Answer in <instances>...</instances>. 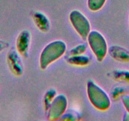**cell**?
Returning a JSON list of instances; mask_svg holds the SVG:
<instances>
[{
  "label": "cell",
  "mask_w": 129,
  "mask_h": 121,
  "mask_svg": "<svg viewBox=\"0 0 129 121\" xmlns=\"http://www.w3.org/2000/svg\"><path fill=\"white\" fill-rule=\"evenodd\" d=\"M66 44L61 40L52 42L43 49L40 57V66L44 70L50 64L63 55L66 50Z\"/></svg>",
  "instance_id": "obj_1"
},
{
  "label": "cell",
  "mask_w": 129,
  "mask_h": 121,
  "mask_svg": "<svg viewBox=\"0 0 129 121\" xmlns=\"http://www.w3.org/2000/svg\"><path fill=\"white\" fill-rule=\"evenodd\" d=\"M87 94L92 104L96 108L106 110L110 107V99L106 92L92 80L87 82Z\"/></svg>",
  "instance_id": "obj_2"
},
{
  "label": "cell",
  "mask_w": 129,
  "mask_h": 121,
  "mask_svg": "<svg viewBox=\"0 0 129 121\" xmlns=\"http://www.w3.org/2000/svg\"><path fill=\"white\" fill-rule=\"evenodd\" d=\"M88 41L92 50L99 61H102L107 53L108 47L106 40L99 32H90L88 35Z\"/></svg>",
  "instance_id": "obj_3"
},
{
  "label": "cell",
  "mask_w": 129,
  "mask_h": 121,
  "mask_svg": "<svg viewBox=\"0 0 129 121\" xmlns=\"http://www.w3.org/2000/svg\"><path fill=\"white\" fill-rule=\"evenodd\" d=\"M70 22L82 39L87 38L90 33V25L87 18L79 11L74 10L70 15Z\"/></svg>",
  "instance_id": "obj_4"
},
{
  "label": "cell",
  "mask_w": 129,
  "mask_h": 121,
  "mask_svg": "<svg viewBox=\"0 0 129 121\" xmlns=\"http://www.w3.org/2000/svg\"><path fill=\"white\" fill-rule=\"evenodd\" d=\"M67 107V100L63 95L56 96L49 108L48 118L56 120L61 117Z\"/></svg>",
  "instance_id": "obj_5"
},
{
  "label": "cell",
  "mask_w": 129,
  "mask_h": 121,
  "mask_svg": "<svg viewBox=\"0 0 129 121\" xmlns=\"http://www.w3.org/2000/svg\"><path fill=\"white\" fill-rule=\"evenodd\" d=\"M7 60L12 73L15 76H20L23 73V65L18 52L15 49L10 50L7 54Z\"/></svg>",
  "instance_id": "obj_6"
},
{
  "label": "cell",
  "mask_w": 129,
  "mask_h": 121,
  "mask_svg": "<svg viewBox=\"0 0 129 121\" xmlns=\"http://www.w3.org/2000/svg\"><path fill=\"white\" fill-rule=\"evenodd\" d=\"M30 40V32L27 30H23L18 35L16 42V47L17 51L22 56L27 57L28 55Z\"/></svg>",
  "instance_id": "obj_7"
},
{
  "label": "cell",
  "mask_w": 129,
  "mask_h": 121,
  "mask_svg": "<svg viewBox=\"0 0 129 121\" xmlns=\"http://www.w3.org/2000/svg\"><path fill=\"white\" fill-rule=\"evenodd\" d=\"M113 58L120 62H129V50L119 45H113L109 50Z\"/></svg>",
  "instance_id": "obj_8"
},
{
  "label": "cell",
  "mask_w": 129,
  "mask_h": 121,
  "mask_svg": "<svg viewBox=\"0 0 129 121\" xmlns=\"http://www.w3.org/2000/svg\"><path fill=\"white\" fill-rule=\"evenodd\" d=\"M33 20L36 27L42 32H48L50 28V22L48 17L41 12H36L33 15Z\"/></svg>",
  "instance_id": "obj_9"
},
{
  "label": "cell",
  "mask_w": 129,
  "mask_h": 121,
  "mask_svg": "<svg viewBox=\"0 0 129 121\" xmlns=\"http://www.w3.org/2000/svg\"><path fill=\"white\" fill-rule=\"evenodd\" d=\"M69 63L77 66H85L90 62V59L88 56L84 55H70L67 59Z\"/></svg>",
  "instance_id": "obj_10"
},
{
  "label": "cell",
  "mask_w": 129,
  "mask_h": 121,
  "mask_svg": "<svg viewBox=\"0 0 129 121\" xmlns=\"http://www.w3.org/2000/svg\"><path fill=\"white\" fill-rule=\"evenodd\" d=\"M113 78L116 81L129 83V71L125 70H114L111 73Z\"/></svg>",
  "instance_id": "obj_11"
},
{
  "label": "cell",
  "mask_w": 129,
  "mask_h": 121,
  "mask_svg": "<svg viewBox=\"0 0 129 121\" xmlns=\"http://www.w3.org/2000/svg\"><path fill=\"white\" fill-rule=\"evenodd\" d=\"M56 95V93L55 90H54V89H51V90H48L46 93L45 96H44V105L45 109L46 110L49 109L52 102L53 101L54 98H55Z\"/></svg>",
  "instance_id": "obj_12"
},
{
  "label": "cell",
  "mask_w": 129,
  "mask_h": 121,
  "mask_svg": "<svg viewBox=\"0 0 129 121\" xmlns=\"http://www.w3.org/2000/svg\"><path fill=\"white\" fill-rule=\"evenodd\" d=\"M106 0H89L88 7L92 11H98L101 9L105 4Z\"/></svg>",
  "instance_id": "obj_13"
},
{
  "label": "cell",
  "mask_w": 129,
  "mask_h": 121,
  "mask_svg": "<svg viewBox=\"0 0 129 121\" xmlns=\"http://www.w3.org/2000/svg\"><path fill=\"white\" fill-rule=\"evenodd\" d=\"M125 92V88L122 86H115L111 90V97L114 100L118 99L120 97H123Z\"/></svg>",
  "instance_id": "obj_14"
},
{
  "label": "cell",
  "mask_w": 129,
  "mask_h": 121,
  "mask_svg": "<svg viewBox=\"0 0 129 121\" xmlns=\"http://www.w3.org/2000/svg\"><path fill=\"white\" fill-rule=\"evenodd\" d=\"M86 50V46L84 44H80L78 45L77 46L74 47L70 52V55H80L82 54L83 53L85 52Z\"/></svg>",
  "instance_id": "obj_15"
},
{
  "label": "cell",
  "mask_w": 129,
  "mask_h": 121,
  "mask_svg": "<svg viewBox=\"0 0 129 121\" xmlns=\"http://www.w3.org/2000/svg\"><path fill=\"white\" fill-rule=\"evenodd\" d=\"M122 102L125 109L129 112V95H124L122 97Z\"/></svg>",
  "instance_id": "obj_16"
},
{
  "label": "cell",
  "mask_w": 129,
  "mask_h": 121,
  "mask_svg": "<svg viewBox=\"0 0 129 121\" xmlns=\"http://www.w3.org/2000/svg\"><path fill=\"white\" fill-rule=\"evenodd\" d=\"M76 115L73 114L72 113H67L66 114H64L62 115V120H73L76 119Z\"/></svg>",
  "instance_id": "obj_17"
},
{
  "label": "cell",
  "mask_w": 129,
  "mask_h": 121,
  "mask_svg": "<svg viewBox=\"0 0 129 121\" xmlns=\"http://www.w3.org/2000/svg\"><path fill=\"white\" fill-rule=\"evenodd\" d=\"M8 46H9V44L7 42L0 40V52H2V51H3L5 49H7L8 47Z\"/></svg>",
  "instance_id": "obj_18"
},
{
  "label": "cell",
  "mask_w": 129,
  "mask_h": 121,
  "mask_svg": "<svg viewBox=\"0 0 129 121\" xmlns=\"http://www.w3.org/2000/svg\"><path fill=\"white\" fill-rule=\"evenodd\" d=\"M123 120L129 121V112H128L127 111H126L125 113V114H124V117Z\"/></svg>",
  "instance_id": "obj_19"
}]
</instances>
